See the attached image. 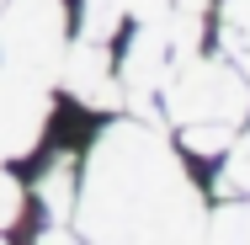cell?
Returning a JSON list of instances; mask_svg holds the SVG:
<instances>
[{
    "mask_svg": "<svg viewBox=\"0 0 250 245\" xmlns=\"http://www.w3.org/2000/svg\"><path fill=\"white\" fill-rule=\"evenodd\" d=\"M69 219L91 240H176L197 235L202 208L176 149L149 123H112L91 144Z\"/></svg>",
    "mask_w": 250,
    "mask_h": 245,
    "instance_id": "cell-1",
    "label": "cell"
},
{
    "mask_svg": "<svg viewBox=\"0 0 250 245\" xmlns=\"http://www.w3.org/2000/svg\"><path fill=\"white\" fill-rule=\"evenodd\" d=\"M64 48H69L64 0H5L0 5V64L53 80Z\"/></svg>",
    "mask_w": 250,
    "mask_h": 245,
    "instance_id": "cell-2",
    "label": "cell"
},
{
    "mask_svg": "<svg viewBox=\"0 0 250 245\" xmlns=\"http://www.w3.org/2000/svg\"><path fill=\"white\" fill-rule=\"evenodd\" d=\"M165 107H170V117L187 128V123H224V128H234L240 123V112H245V80L229 69V64H218V59H176L170 64V75H165Z\"/></svg>",
    "mask_w": 250,
    "mask_h": 245,
    "instance_id": "cell-3",
    "label": "cell"
},
{
    "mask_svg": "<svg viewBox=\"0 0 250 245\" xmlns=\"http://www.w3.org/2000/svg\"><path fill=\"white\" fill-rule=\"evenodd\" d=\"M48 86L53 80H43V75L0 64V165H11V160L38 149L43 128H48V112H53Z\"/></svg>",
    "mask_w": 250,
    "mask_h": 245,
    "instance_id": "cell-4",
    "label": "cell"
},
{
    "mask_svg": "<svg viewBox=\"0 0 250 245\" xmlns=\"http://www.w3.org/2000/svg\"><path fill=\"white\" fill-rule=\"evenodd\" d=\"M32 197L43 202L48 224H69V213H75V160H69V155H59V160H53L48 171L38 176Z\"/></svg>",
    "mask_w": 250,
    "mask_h": 245,
    "instance_id": "cell-5",
    "label": "cell"
},
{
    "mask_svg": "<svg viewBox=\"0 0 250 245\" xmlns=\"http://www.w3.org/2000/svg\"><path fill=\"white\" fill-rule=\"evenodd\" d=\"M208 224H213L208 229L213 240H250V197H229Z\"/></svg>",
    "mask_w": 250,
    "mask_h": 245,
    "instance_id": "cell-6",
    "label": "cell"
},
{
    "mask_svg": "<svg viewBox=\"0 0 250 245\" xmlns=\"http://www.w3.org/2000/svg\"><path fill=\"white\" fill-rule=\"evenodd\" d=\"M224 48L240 64H250V0H229V11H224Z\"/></svg>",
    "mask_w": 250,
    "mask_h": 245,
    "instance_id": "cell-7",
    "label": "cell"
},
{
    "mask_svg": "<svg viewBox=\"0 0 250 245\" xmlns=\"http://www.w3.org/2000/svg\"><path fill=\"white\" fill-rule=\"evenodd\" d=\"M21 208H27V192H21V181H16V176L0 165V229H5V224H16V219H21Z\"/></svg>",
    "mask_w": 250,
    "mask_h": 245,
    "instance_id": "cell-8",
    "label": "cell"
},
{
    "mask_svg": "<svg viewBox=\"0 0 250 245\" xmlns=\"http://www.w3.org/2000/svg\"><path fill=\"white\" fill-rule=\"evenodd\" d=\"M0 5H5V0H0Z\"/></svg>",
    "mask_w": 250,
    "mask_h": 245,
    "instance_id": "cell-9",
    "label": "cell"
}]
</instances>
